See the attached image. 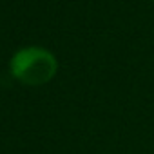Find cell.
<instances>
[{
  "mask_svg": "<svg viewBox=\"0 0 154 154\" xmlns=\"http://www.w3.org/2000/svg\"><path fill=\"white\" fill-rule=\"evenodd\" d=\"M58 62L54 54L44 47H24L11 58V72L17 80L27 85H44L56 74Z\"/></svg>",
  "mask_w": 154,
  "mask_h": 154,
  "instance_id": "obj_1",
  "label": "cell"
}]
</instances>
